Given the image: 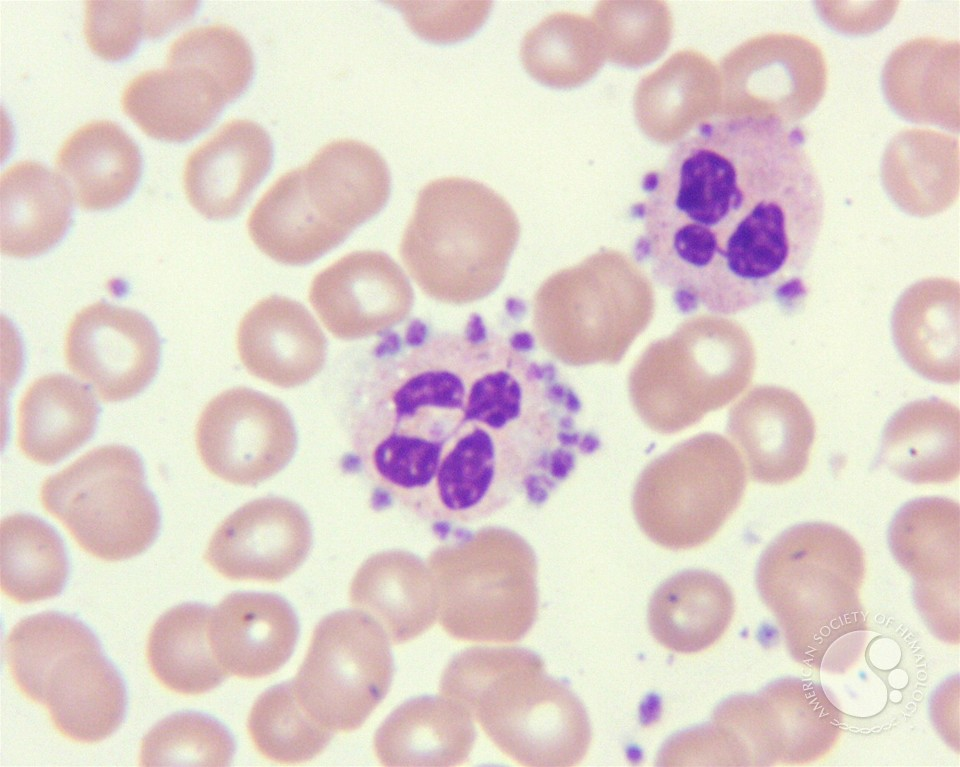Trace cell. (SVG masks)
Instances as JSON below:
<instances>
[{
  "instance_id": "cell-1",
  "label": "cell",
  "mask_w": 960,
  "mask_h": 767,
  "mask_svg": "<svg viewBox=\"0 0 960 767\" xmlns=\"http://www.w3.org/2000/svg\"><path fill=\"white\" fill-rule=\"evenodd\" d=\"M535 343L477 313L456 330L414 319L386 335L348 424L369 480L421 519L465 524L531 480L547 491L565 479L599 440L578 427L579 399Z\"/></svg>"
},
{
  "instance_id": "cell-2",
  "label": "cell",
  "mask_w": 960,
  "mask_h": 767,
  "mask_svg": "<svg viewBox=\"0 0 960 767\" xmlns=\"http://www.w3.org/2000/svg\"><path fill=\"white\" fill-rule=\"evenodd\" d=\"M805 143L797 124L720 113L646 175L635 249L682 312L804 297L824 213Z\"/></svg>"
},
{
  "instance_id": "cell-3",
  "label": "cell",
  "mask_w": 960,
  "mask_h": 767,
  "mask_svg": "<svg viewBox=\"0 0 960 767\" xmlns=\"http://www.w3.org/2000/svg\"><path fill=\"white\" fill-rule=\"evenodd\" d=\"M440 692L475 718L487 737L524 766L578 764L591 739L585 708L520 647H471L445 667Z\"/></svg>"
},
{
  "instance_id": "cell-4",
  "label": "cell",
  "mask_w": 960,
  "mask_h": 767,
  "mask_svg": "<svg viewBox=\"0 0 960 767\" xmlns=\"http://www.w3.org/2000/svg\"><path fill=\"white\" fill-rule=\"evenodd\" d=\"M519 236L518 218L501 195L475 180L443 177L419 191L399 254L423 294L466 305L500 286Z\"/></svg>"
},
{
  "instance_id": "cell-5",
  "label": "cell",
  "mask_w": 960,
  "mask_h": 767,
  "mask_svg": "<svg viewBox=\"0 0 960 767\" xmlns=\"http://www.w3.org/2000/svg\"><path fill=\"white\" fill-rule=\"evenodd\" d=\"M389 194L382 156L363 142L335 140L266 190L250 212L248 233L274 261L308 264L378 214Z\"/></svg>"
},
{
  "instance_id": "cell-6",
  "label": "cell",
  "mask_w": 960,
  "mask_h": 767,
  "mask_svg": "<svg viewBox=\"0 0 960 767\" xmlns=\"http://www.w3.org/2000/svg\"><path fill=\"white\" fill-rule=\"evenodd\" d=\"M746 482L735 446L722 435L699 434L644 468L633 490L634 517L657 545L692 549L721 529L740 504Z\"/></svg>"
},
{
  "instance_id": "cell-7",
  "label": "cell",
  "mask_w": 960,
  "mask_h": 767,
  "mask_svg": "<svg viewBox=\"0 0 960 767\" xmlns=\"http://www.w3.org/2000/svg\"><path fill=\"white\" fill-rule=\"evenodd\" d=\"M40 501L86 553L104 561L139 555L159 529L156 501L131 448H94L47 477Z\"/></svg>"
},
{
  "instance_id": "cell-8",
  "label": "cell",
  "mask_w": 960,
  "mask_h": 767,
  "mask_svg": "<svg viewBox=\"0 0 960 767\" xmlns=\"http://www.w3.org/2000/svg\"><path fill=\"white\" fill-rule=\"evenodd\" d=\"M393 671L382 628L362 612L344 610L317 624L291 681L313 719L330 731L350 732L383 700Z\"/></svg>"
},
{
  "instance_id": "cell-9",
  "label": "cell",
  "mask_w": 960,
  "mask_h": 767,
  "mask_svg": "<svg viewBox=\"0 0 960 767\" xmlns=\"http://www.w3.org/2000/svg\"><path fill=\"white\" fill-rule=\"evenodd\" d=\"M754 368L752 341L737 324L710 351L647 353L631 373L630 396L650 429L676 433L736 398L751 381Z\"/></svg>"
},
{
  "instance_id": "cell-10",
  "label": "cell",
  "mask_w": 960,
  "mask_h": 767,
  "mask_svg": "<svg viewBox=\"0 0 960 767\" xmlns=\"http://www.w3.org/2000/svg\"><path fill=\"white\" fill-rule=\"evenodd\" d=\"M447 560L436 596L447 634L474 642H515L530 630L538 600L525 555L475 553Z\"/></svg>"
},
{
  "instance_id": "cell-11",
  "label": "cell",
  "mask_w": 960,
  "mask_h": 767,
  "mask_svg": "<svg viewBox=\"0 0 960 767\" xmlns=\"http://www.w3.org/2000/svg\"><path fill=\"white\" fill-rule=\"evenodd\" d=\"M195 442L206 469L241 486L257 485L281 471L296 448L290 413L277 399L235 387L221 392L202 410Z\"/></svg>"
},
{
  "instance_id": "cell-12",
  "label": "cell",
  "mask_w": 960,
  "mask_h": 767,
  "mask_svg": "<svg viewBox=\"0 0 960 767\" xmlns=\"http://www.w3.org/2000/svg\"><path fill=\"white\" fill-rule=\"evenodd\" d=\"M727 109L732 115L793 125L822 100L828 69L822 49L794 33H770L740 45L725 63Z\"/></svg>"
},
{
  "instance_id": "cell-13",
  "label": "cell",
  "mask_w": 960,
  "mask_h": 767,
  "mask_svg": "<svg viewBox=\"0 0 960 767\" xmlns=\"http://www.w3.org/2000/svg\"><path fill=\"white\" fill-rule=\"evenodd\" d=\"M245 89L236 71L211 56L178 50L166 56L165 68L132 78L123 89L121 107L149 137L184 142L208 128Z\"/></svg>"
},
{
  "instance_id": "cell-14",
  "label": "cell",
  "mask_w": 960,
  "mask_h": 767,
  "mask_svg": "<svg viewBox=\"0 0 960 767\" xmlns=\"http://www.w3.org/2000/svg\"><path fill=\"white\" fill-rule=\"evenodd\" d=\"M64 356L71 372L106 402L133 397L157 372L160 341L151 322L133 309L105 302L84 307L71 319Z\"/></svg>"
},
{
  "instance_id": "cell-15",
  "label": "cell",
  "mask_w": 960,
  "mask_h": 767,
  "mask_svg": "<svg viewBox=\"0 0 960 767\" xmlns=\"http://www.w3.org/2000/svg\"><path fill=\"white\" fill-rule=\"evenodd\" d=\"M24 696L43 705L54 728L78 743L107 738L125 713L121 678L89 629L46 663Z\"/></svg>"
},
{
  "instance_id": "cell-16",
  "label": "cell",
  "mask_w": 960,
  "mask_h": 767,
  "mask_svg": "<svg viewBox=\"0 0 960 767\" xmlns=\"http://www.w3.org/2000/svg\"><path fill=\"white\" fill-rule=\"evenodd\" d=\"M864 576L859 544L841 528L810 522L789 528L764 551L759 592L772 609L788 600H850Z\"/></svg>"
},
{
  "instance_id": "cell-17",
  "label": "cell",
  "mask_w": 960,
  "mask_h": 767,
  "mask_svg": "<svg viewBox=\"0 0 960 767\" xmlns=\"http://www.w3.org/2000/svg\"><path fill=\"white\" fill-rule=\"evenodd\" d=\"M309 301L331 334L354 340L383 334L405 320L414 292L390 256L361 250L319 272L311 283Z\"/></svg>"
},
{
  "instance_id": "cell-18",
  "label": "cell",
  "mask_w": 960,
  "mask_h": 767,
  "mask_svg": "<svg viewBox=\"0 0 960 767\" xmlns=\"http://www.w3.org/2000/svg\"><path fill=\"white\" fill-rule=\"evenodd\" d=\"M311 543L310 523L300 506L281 497H263L218 525L204 560L229 580L276 583L302 564Z\"/></svg>"
},
{
  "instance_id": "cell-19",
  "label": "cell",
  "mask_w": 960,
  "mask_h": 767,
  "mask_svg": "<svg viewBox=\"0 0 960 767\" xmlns=\"http://www.w3.org/2000/svg\"><path fill=\"white\" fill-rule=\"evenodd\" d=\"M727 432L753 480L783 484L805 470L815 424L797 394L784 387L761 385L732 407Z\"/></svg>"
},
{
  "instance_id": "cell-20",
  "label": "cell",
  "mask_w": 960,
  "mask_h": 767,
  "mask_svg": "<svg viewBox=\"0 0 960 767\" xmlns=\"http://www.w3.org/2000/svg\"><path fill=\"white\" fill-rule=\"evenodd\" d=\"M268 133L256 122L232 119L187 157L183 188L202 216L222 220L237 215L272 162Z\"/></svg>"
},
{
  "instance_id": "cell-21",
  "label": "cell",
  "mask_w": 960,
  "mask_h": 767,
  "mask_svg": "<svg viewBox=\"0 0 960 767\" xmlns=\"http://www.w3.org/2000/svg\"><path fill=\"white\" fill-rule=\"evenodd\" d=\"M236 343L250 374L282 388L306 383L325 361L322 330L304 306L287 297L257 302L241 319Z\"/></svg>"
},
{
  "instance_id": "cell-22",
  "label": "cell",
  "mask_w": 960,
  "mask_h": 767,
  "mask_svg": "<svg viewBox=\"0 0 960 767\" xmlns=\"http://www.w3.org/2000/svg\"><path fill=\"white\" fill-rule=\"evenodd\" d=\"M298 636L291 606L271 593L234 592L211 610L210 640L227 675L256 679L290 658Z\"/></svg>"
},
{
  "instance_id": "cell-23",
  "label": "cell",
  "mask_w": 960,
  "mask_h": 767,
  "mask_svg": "<svg viewBox=\"0 0 960 767\" xmlns=\"http://www.w3.org/2000/svg\"><path fill=\"white\" fill-rule=\"evenodd\" d=\"M959 284L929 277L910 285L897 299L891 317L895 346L919 375L953 384L960 376Z\"/></svg>"
},
{
  "instance_id": "cell-24",
  "label": "cell",
  "mask_w": 960,
  "mask_h": 767,
  "mask_svg": "<svg viewBox=\"0 0 960 767\" xmlns=\"http://www.w3.org/2000/svg\"><path fill=\"white\" fill-rule=\"evenodd\" d=\"M958 41L921 37L903 43L882 74L889 105L903 118L958 132Z\"/></svg>"
},
{
  "instance_id": "cell-25",
  "label": "cell",
  "mask_w": 960,
  "mask_h": 767,
  "mask_svg": "<svg viewBox=\"0 0 960 767\" xmlns=\"http://www.w3.org/2000/svg\"><path fill=\"white\" fill-rule=\"evenodd\" d=\"M55 166L76 204L89 211L123 202L141 175L137 144L116 123L93 120L62 143Z\"/></svg>"
},
{
  "instance_id": "cell-26",
  "label": "cell",
  "mask_w": 960,
  "mask_h": 767,
  "mask_svg": "<svg viewBox=\"0 0 960 767\" xmlns=\"http://www.w3.org/2000/svg\"><path fill=\"white\" fill-rule=\"evenodd\" d=\"M471 716L441 696H421L398 706L374 736V751L385 766H455L475 741Z\"/></svg>"
},
{
  "instance_id": "cell-27",
  "label": "cell",
  "mask_w": 960,
  "mask_h": 767,
  "mask_svg": "<svg viewBox=\"0 0 960 767\" xmlns=\"http://www.w3.org/2000/svg\"><path fill=\"white\" fill-rule=\"evenodd\" d=\"M99 407L90 388L64 374L34 380L17 410V446L24 456L52 465L93 434Z\"/></svg>"
},
{
  "instance_id": "cell-28",
  "label": "cell",
  "mask_w": 960,
  "mask_h": 767,
  "mask_svg": "<svg viewBox=\"0 0 960 767\" xmlns=\"http://www.w3.org/2000/svg\"><path fill=\"white\" fill-rule=\"evenodd\" d=\"M0 249L26 258L54 246L70 223L71 194L59 177L35 161H19L0 177Z\"/></svg>"
},
{
  "instance_id": "cell-29",
  "label": "cell",
  "mask_w": 960,
  "mask_h": 767,
  "mask_svg": "<svg viewBox=\"0 0 960 767\" xmlns=\"http://www.w3.org/2000/svg\"><path fill=\"white\" fill-rule=\"evenodd\" d=\"M959 410L942 399L911 402L888 421L882 436L884 463L904 480L950 482L959 474Z\"/></svg>"
},
{
  "instance_id": "cell-30",
  "label": "cell",
  "mask_w": 960,
  "mask_h": 767,
  "mask_svg": "<svg viewBox=\"0 0 960 767\" xmlns=\"http://www.w3.org/2000/svg\"><path fill=\"white\" fill-rule=\"evenodd\" d=\"M349 596L352 605L373 619L393 644L423 634L437 616V598L423 571L401 552L366 560L352 579Z\"/></svg>"
},
{
  "instance_id": "cell-31",
  "label": "cell",
  "mask_w": 960,
  "mask_h": 767,
  "mask_svg": "<svg viewBox=\"0 0 960 767\" xmlns=\"http://www.w3.org/2000/svg\"><path fill=\"white\" fill-rule=\"evenodd\" d=\"M883 185L905 212L918 217L938 214L958 195V140L927 129L900 132L887 149Z\"/></svg>"
},
{
  "instance_id": "cell-32",
  "label": "cell",
  "mask_w": 960,
  "mask_h": 767,
  "mask_svg": "<svg viewBox=\"0 0 960 767\" xmlns=\"http://www.w3.org/2000/svg\"><path fill=\"white\" fill-rule=\"evenodd\" d=\"M734 611L729 586L706 570H687L663 582L648 607L654 638L669 650L694 653L711 646Z\"/></svg>"
},
{
  "instance_id": "cell-33",
  "label": "cell",
  "mask_w": 960,
  "mask_h": 767,
  "mask_svg": "<svg viewBox=\"0 0 960 767\" xmlns=\"http://www.w3.org/2000/svg\"><path fill=\"white\" fill-rule=\"evenodd\" d=\"M211 610L184 603L166 611L151 628L146 648L154 677L166 689L182 695H200L227 676L210 640Z\"/></svg>"
},
{
  "instance_id": "cell-34",
  "label": "cell",
  "mask_w": 960,
  "mask_h": 767,
  "mask_svg": "<svg viewBox=\"0 0 960 767\" xmlns=\"http://www.w3.org/2000/svg\"><path fill=\"white\" fill-rule=\"evenodd\" d=\"M896 560L918 581L920 590L951 588L959 575V506L943 497L904 505L889 528Z\"/></svg>"
},
{
  "instance_id": "cell-35",
  "label": "cell",
  "mask_w": 960,
  "mask_h": 767,
  "mask_svg": "<svg viewBox=\"0 0 960 767\" xmlns=\"http://www.w3.org/2000/svg\"><path fill=\"white\" fill-rule=\"evenodd\" d=\"M68 563L63 542L41 519L23 513L0 525V583L9 599L25 604L56 596Z\"/></svg>"
},
{
  "instance_id": "cell-36",
  "label": "cell",
  "mask_w": 960,
  "mask_h": 767,
  "mask_svg": "<svg viewBox=\"0 0 960 767\" xmlns=\"http://www.w3.org/2000/svg\"><path fill=\"white\" fill-rule=\"evenodd\" d=\"M521 61L537 81L553 87H574L586 81L599 63L593 23L583 16L549 15L524 36Z\"/></svg>"
},
{
  "instance_id": "cell-37",
  "label": "cell",
  "mask_w": 960,
  "mask_h": 767,
  "mask_svg": "<svg viewBox=\"0 0 960 767\" xmlns=\"http://www.w3.org/2000/svg\"><path fill=\"white\" fill-rule=\"evenodd\" d=\"M83 32L89 48L104 60L130 55L139 41L165 35L194 12L197 2L86 1Z\"/></svg>"
},
{
  "instance_id": "cell-38",
  "label": "cell",
  "mask_w": 960,
  "mask_h": 767,
  "mask_svg": "<svg viewBox=\"0 0 960 767\" xmlns=\"http://www.w3.org/2000/svg\"><path fill=\"white\" fill-rule=\"evenodd\" d=\"M247 730L259 753L280 763L310 760L325 749L332 737L331 731L302 706L292 681L275 685L256 699Z\"/></svg>"
},
{
  "instance_id": "cell-39",
  "label": "cell",
  "mask_w": 960,
  "mask_h": 767,
  "mask_svg": "<svg viewBox=\"0 0 960 767\" xmlns=\"http://www.w3.org/2000/svg\"><path fill=\"white\" fill-rule=\"evenodd\" d=\"M235 746L216 720L194 712L172 714L143 738L142 766H227Z\"/></svg>"
}]
</instances>
